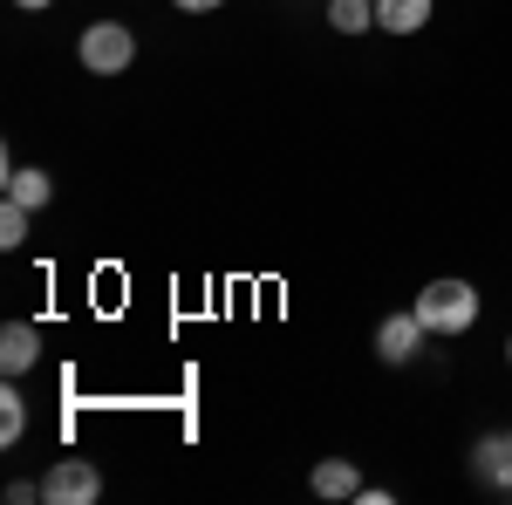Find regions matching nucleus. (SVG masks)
Segmentation results:
<instances>
[{"label":"nucleus","instance_id":"nucleus-1","mask_svg":"<svg viewBox=\"0 0 512 505\" xmlns=\"http://www.w3.org/2000/svg\"><path fill=\"white\" fill-rule=\"evenodd\" d=\"M417 321H424V335H472L478 287L472 280H431V287L417 294Z\"/></svg>","mask_w":512,"mask_h":505},{"label":"nucleus","instance_id":"nucleus-2","mask_svg":"<svg viewBox=\"0 0 512 505\" xmlns=\"http://www.w3.org/2000/svg\"><path fill=\"white\" fill-rule=\"evenodd\" d=\"M76 55H82L89 76H123V69L137 62V35H130L123 21H89L82 41H76Z\"/></svg>","mask_w":512,"mask_h":505},{"label":"nucleus","instance_id":"nucleus-3","mask_svg":"<svg viewBox=\"0 0 512 505\" xmlns=\"http://www.w3.org/2000/svg\"><path fill=\"white\" fill-rule=\"evenodd\" d=\"M41 499L48 505H96L103 499V471L89 465V458H55V465L41 471Z\"/></svg>","mask_w":512,"mask_h":505},{"label":"nucleus","instance_id":"nucleus-4","mask_svg":"<svg viewBox=\"0 0 512 505\" xmlns=\"http://www.w3.org/2000/svg\"><path fill=\"white\" fill-rule=\"evenodd\" d=\"M35 362H41V328L35 321H7L0 328V369L7 376H28Z\"/></svg>","mask_w":512,"mask_h":505},{"label":"nucleus","instance_id":"nucleus-5","mask_svg":"<svg viewBox=\"0 0 512 505\" xmlns=\"http://www.w3.org/2000/svg\"><path fill=\"white\" fill-rule=\"evenodd\" d=\"M417 349H424V321H417V308L390 314V321L376 328V355H383V362H410Z\"/></svg>","mask_w":512,"mask_h":505},{"label":"nucleus","instance_id":"nucleus-6","mask_svg":"<svg viewBox=\"0 0 512 505\" xmlns=\"http://www.w3.org/2000/svg\"><path fill=\"white\" fill-rule=\"evenodd\" d=\"M472 471L492 485V492H512V444H506V430H499V437H478V444H472Z\"/></svg>","mask_w":512,"mask_h":505},{"label":"nucleus","instance_id":"nucleus-7","mask_svg":"<svg viewBox=\"0 0 512 505\" xmlns=\"http://www.w3.org/2000/svg\"><path fill=\"white\" fill-rule=\"evenodd\" d=\"M308 485H315V499H362V471L349 458H321Z\"/></svg>","mask_w":512,"mask_h":505},{"label":"nucleus","instance_id":"nucleus-8","mask_svg":"<svg viewBox=\"0 0 512 505\" xmlns=\"http://www.w3.org/2000/svg\"><path fill=\"white\" fill-rule=\"evenodd\" d=\"M431 21V0H376V28L383 35H417Z\"/></svg>","mask_w":512,"mask_h":505},{"label":"nucleus","instance_id":"nucleus-9","mask_svg":"<svg viewBox=\"0 0 512 505\" xmlns=\"http://www.w3.org/2000/svg\"><path fill=\"white\" fill-rule=\"evenodd\" d=\"M7 198L28 205V212H41V205L55 198V178H48V171H14V164H7Z\"/></svg>","mask_w":512,"mask_h":505},{"label":"nucleus","instance_id":"nucleus-10","mask_svg":"<svg viewBox=\"0 0 512 505\" xmlns=\"http://www.w3.org/2000/svg\"><path fill=\"white\" fill-rule=\"evenodd\" d=\"M328 28L335 35H369L376 28V0H328Z\"/></svg>","mask_w":512,"mask_h":505},{"label":"nucleus","instance_id":"nucleus-11","mask_svg":"<svg viewBox=\"0 0 512 505\" xmlns=\"http://www.w3.org/2000/svg\"><path fill=\"white\" fill-rule=\"evenodd\" d=\"M21 430H28V403H21V389H0V444L14 451Z\"/></svg>","mask_w":512,"mask_h":505},{"label":"nucleus","instance_id":"nucleus-12","mask_svg":"<svg viewBox=\"0 0 512 505\" xmlns=\"http://www.w3.org/2000/svg\"><path fill=\"white\" fill-rule=\"evenodd\" d=\"M21 239H28V205L7 198V205H0V246H21Z\"/></svg>","mask_w":512,"mask_h":505},{"label":"nucleus","instance_id":"nucleus-13","mask_svg":"<svg viewBox=\"0 0 512 505\" xmlns=\"http://www.w3.org/2000/svg\"><path fill=\"white\" fill-rule=\"evenodd\" d=\"M185 14H212V7H226V0H178Z\"/></svg>","mask_w":512,"mask_h":505},{"label":"nucleus","instance_id":"nucleus-14","mask_svg":"<svg viewBox=\"0 0 512 505\" xmlns=\"http://www.w3.org/2000/svg\"><path fill=\"white\" fill-rule=\"evenodd\" d=\"M14 7H28V14H48V7H55V0H14Z\"/></svg>","mask_w":512,"mask_h":505},{"label":"nucleus","instance_id":"nucleus-15","mask_svg":"<svg viewBox=\"0 0 512 505\" xmlns=\"http://www.w3.org/2000/svg\"><path fill=\"white\" fill-rule=\"evenodd\" d=\"M506 362H512V342H506Z\"/></svg>","mask_w":512,"mask_h":505},{"label":"nucleus","instance_id":"nucleus-16","mask_svg":"<svg viewBox=\"0 0 512 505\" xmlns=\"http://www.w3.org/2000/svg\"><path fill=\"white\" fill-rule=\"evenodd\" d=\"M506 444H512V424H506Z\"/></svg>","mask_w":512,"mask_h":505}]
</instances>
